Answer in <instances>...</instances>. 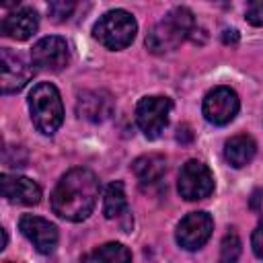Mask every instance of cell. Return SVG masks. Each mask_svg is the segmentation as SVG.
Returning a JSON list of instances; mask_svg holds the SVG:
<instances>
[{
	"instance_id": "1",
	"label": "cell",
	"mask_w": 263,
	"mask_h": 263,
	"mask_svg": "<svg viewBox=\"0 0 263 263\" xmlns=\"http://www.w3.org/2000/svg\"><path fill=\"white\" fill-rule=\"evenodd\" d=\"M99 197V179L88 168L68 171L51 191V210L55 216L82 222L90 216Z\"/></svg>"
},
{
	"instance_id": "2",
	"label": "cell",
	"mask_w": 263,
	"mask_h": 263,
	"mask_svg": "<svg viewBox=\"0 0 263 263\" xmlns=\"http://www.w3.org/2000/svg\"><path fill=\"white\" fill-rule=\"evenodd\" d=\"M195 29V18L189 8H173L160 23H156L148 37H146V47L152 53H166L173 51L183 39H187Z\"/></svg>"
},
{
	"instance_id": "3",
	"label": "cell",
	"mask_w": 263,
	"mask_h": 263,
	"mask_svg": "<svg viewBox=\"0 0 263 263\" xmlns=\"http://www.w3.org/2000/svg\"><path fill=\"white\" fill-rule=\"evenodd\" d=\"M29 111L35 127L45 136H53L64 121V105L58 88L49 82L33 86L29 95Z\"/></svg>"
},
{
	"instance_id": "4",
	"label": "cell",
	"mask_w": 263,
	"mask_h": 263,
	"mask_svg": "<svg viewBox=\"0 0 263 263\" xmlns=\"http://www.w3.org/2000/svg\"><path fill=\"white\" fill-rule=\"evenodd\" d=\"M138 33V23L127 10H109L92 27L95 39L107 49L127 47Z\"/></svg>"
},
{
	"instance_id": "5",
	"label": "cell",
	"mask_w": 263,
	"mask_h": 263,
	"mask_svg": "<svg viewBox=\"0 0 263 263\" xmlns=\"http://www.w3.org/2000/svg\"><path fill=\"white\" fill-rule=\"evenodd\" d=\"M179 195L187 201L205 199L214 191V175L199 160H187L179 171Z\"/></svg>"
},
{
	"instance_id": "6",
	"label": "cell",
	"mask_w": 263,
	"mask_h": 263,
	"mask_svg": "<svg viewBox=\"0 0 263 263\" xmlns=\"http://www.w3.org/2000/svg\"><path fill=\"white\" fill-rule=\"evenodd\" d=\"M171 107H173V103L166 97H144L138 103L136 121H138V127L144 132L146 138L154 140L164 132V127L168 123Z\"/></svg>"
},
{
	"instance_id": "7",
	"label": "cell",
	"mask_w": 263,
	"mask_h": 263,
	"mask_svg": "<svg viewBox=\"0 0 263 263\" xmlns=\"http://www.w3.org/2000/svg\"><path fill=\"white\" fill-rule=\"evenodd\" d=\"M238 95L230 86H216L203 97V117L214 125L230 123L238 113Z\"/></svg>"
},
{
	"instance_id": "8",
	"label": "cell",
	"mask_w": 263,
	"mask_h": 263,
	"mask_svg": "<svg viewBox=\"0 0 263 263\" xmlns=\"http://www.w3.org/2000/svg\"><path fill=\"white\" fill-rule=\"evenodd\" d=\"M31 64L21 53H16L8 47H4L0 51V88L4 95L18 92L31 80V76H33Z\"/></svg>"
},
{
	"instance_id": "9",
	"label": "cell",
	"mask_w": 263,
	"mask_h": 263,
	"mask_svg": "<svg viewBox=\"0 0 263 263\" xmlns=\"http://www.w3.org/2000/svg\"><path fill=\"white\" fill-rule=\"evenodd\" d=\"M214 220L208 212H191L177 226V242L187 251L201 249L212 236Z\"/></svg>"
},
{
	"instance_id": "10",
	"label": "cell",
	"mask_w": 263,
	"mask_h": 263,
	"mask_svg": "<svg viewBox=\"0 0 263 263\" xmlns=\"http://www.w3.org/2000/svg\"><path fill=\"white\" fill-rule=\"evenodd\" d=\"M68 60H70L68 43H66V39H62L58 35L39 39L31 49V62H33V66H37L41 70L58 72L68 64Z\"/></svg>"
},
{
	"instance_id": "11",
	"label": "cell",
	"mask_w": 263,
	"mask_h": 263,
	"mask_svg": "<svg viewBox=\"0 0 263 263\" xmlns=\"http://www.w3.org/2000/svg\"><path fill=\"white\" fill-rule=\"evenodd\" d=\"M18 230L43 255L51 253L55 249V245H58V228L45 218H39V216H33V214H25L18 220Z\"/></svg>"
},
{
	"instance_id": "12",
	"label": "cell",
	"mask_w": 263,
	"mask_h": 263,
	"mask_svg": "<svg viewBox=\"0 0 263 263\" xmlns=\"http://www.w3.org/2000/svg\"><path fill=\"white\" fill-rule=\"evenodd\" d=\"M76 111L82 119L101 123L111 117L113 113V99L105 90H84L78 95L76 101Z\"/></svg>"
},
{
	"instance_id": "13",
	"label": "cell",
	"mask_w": 263,
	"mask_h": 263,
	"mask_svg": "<svg viewBox=\"0 0 263 263\" xmlns=\"http://www.w3.org/2000/svg\"><path fill=\"white\" fill-rule=\"evenodd\" d=\"M0 187L4 199L10 203H23V205H35L41 199V187L27 179V177H16V175H2L0 177Z\"/></svg>"
},
{
	"instance_id": "14",
	"label": "cell",
	"mask_w": 263,
	"mask_h": 263,
	"mask_svg": "<svg viewBox=\"0 0 263 263\" xmlns=\"http://www.w3.org/2000/svg\"><path fill=\"white\" fill-rule=\"evenodd\" d=\"M39 27V16L33 8H21L10 12L2 21V33L16 41H27Z\"/></svg>"
},
{
	"instance_id": "15",
	"label": "cell",
	"mask_w": 263,
	"mask_h": 263,
	"mask_svg": "<svg viewBox=\"0 0 263 263\" xmlns=\"http://www.w3.org/2000/svg\"><path fill=\"white\" fill-rule=\"evenodd\" d=\"M257 152V144L251 136L247 134H238V136H232L226 144H224V156L226 160L234 166V168H242L247 166L253 156Z\"/></svg>"
},
{
	"instance_id": "16",
	"label": "cell",
	"mask_w": 263,
	"mask_h": 263,
	"mask_svg": "<svg viewBox=\"0 0 263 263\" xmlns=\"http://www.w3.org/2000/svg\"><path fill=\"white\" fill-rule=\"evenodd\" d=\"M132 171H134L136 179L140 181V185H154L164 177L166 160L160 154H144L134 160Z\"/></svg>"
},
{
	"instance_id": "17",
	"label": "cell",
	"mask_w": 263,
	"mask_h": 263,
	"mask_svg": "<svg viewBox=\"0 0 263 263\" xmlns=\"http://www.w3.org/2000/svg\"><path fill=\"white\" fill-rule=\"evenodd\" d=\"M103 212L109 220L119 218L121 214L127 212V199H125V189L121 181H113L105 189V199H103Z\"/></svg>"
},
{
	"instance_id": "18",
	"label": "cell",
	"mask_w": 263,
	"mask_h": 263,
	"mask_svg": "<svg viewBox=\"0 0 263 263\" xmlns=\"http://www.w3.org/2000/svg\"><path fill=\"white\" fill-rule=\"evenodd\" d=\"M129 259H132V253L119 242L101 245L92 253L82 257V261H101V263H119V261H129Z\"/></svg>"
},
{
	"instance_id": "19",
	"label": "cell",
	"mask_w": 263,
	"mask_h": 263,
	"mask_svg": "<svg viewBox=\"0 0 263 263\" xmlns=\"http://www.w3.org/2000/svg\"><path fill=\"white\" fill-rule=\"evenodd\" d=\"M240 255V238L234 230H230L220 245V259L222 261H236Z\"/></svg>"
},
{
	"instance_id": "20",
	"label": "cell",
	"mask_w": 263,
	"mask_h": 263,
	"mask_svg": "<svg viewBox=\"0 0 263 263\" xmlns=\"http://www.w3.org/2000/svg\"><path fill=\"white\" fill-rule=\"evenodd\" d=\"M80 0H47V10L55 21H66L72 16Z\"/></svg>"
},
{
	"instance_id": "21",
	"label": "cell",
	"mask_w": 263,
	"mask_h": 263,
	"mask_svg": "<svg viewBox=\"0 0 263 263\" xmlns=\"http://www.w3.org/2000/svg\"><path fill=\"white\" fill-rule=\"evenodd\" d=\"M245 16L251 25L261 27L263 25V0H247Z\"/></svg>"
},
{
	"instance_id": "22",
	"label": "cell",
	"mask_w": 263,
	"mask_h": 263,
	"mask_svg": "<svg viewBox=\"0 0 263 263\" xmlns=\"http://www.w3.org/2000/svg\"><path fill=\"white\" fill-rule=\"evenodd\" d=\"M251 245H253V251H255V255L263 259V218L259 220L257 228L253 230V236H251Z\"/></svg>"
},
{
	"instance_id": "23",
	"label": "cell",
	"mask_w": 263,
	"mask_h": 263,
	"mask_svg": "<svg viewBox=\"0 0 263 263\" xmlns=\"http://www.w3.org/2000/svg\"><path fill=\"white\" fill-rule=\"evenodd\" d=\"M261 203H263V191L257 189V191L253 193V197H251V208H253V210H259Z\"/></svg>"
},
{
	"instance_id": "24",
	"label": "cell",
	"mask_w": 263,
	"mask_h": 263,
	"mask_svg": "<svg viewBox=\"0 0 263 263\" xmlns=\"http://www.w3.org/2000/svg\"><path fill=\"white\" fill-rule=\"evenodd\" d=\"M238 41V33L232 29V31H224V43H236Z\"/></svg>"
},
{
	"instance_id": "25",
	"label": "cell",
	"mask_w": 263,
	"mask_h": 263,
	"mask_svg": "<svg viewBox=\"0 0 263 263\" xmlns=\"http://www.w3.org/2000/svg\"><path fill=\"white\" fill-rule=\"evenodd\" d=\"M21 0H0V4L4 6V8H12V6H16Z\"/></svg>"
},
{
	"instance_id": "26",
	"label": "cell",
	"mask_w": 263,
	"mask_h": 263,
	"mask_svg": "<svg viewBox=\"0 0 263 263\" xmlns=\"http://www.w3.org/2000/svg\"><path fill=\"white\" fill-rule=\"evenodd\" d=\"M216 2H224V0H216Z\"/></svg>"
}]
</instances>
